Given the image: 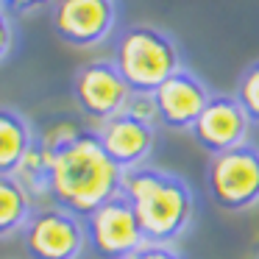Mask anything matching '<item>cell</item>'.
Returning <instances> with one entry per match:
<instances>
[{"instance_id":"6da1fadb","label":"cell","mask_w":259,"mask_h":259,"mask_svg":"<svg viewBox=\"0 0 259 259\" xmlns=\"http://www.w3.org/2000/svg\"><path fill=\"white\" fill-rule=\"evenodd\" d=\"M125 173L106 156L95 131H81L70 145L53 153L51 198L56 206L87 218L109 198L120 195Z\"/></svg>"},{"instance_id":"7a4b0ae2","label":"cell","mask_w":259,"mask_h":259,"mask_svg":"<svg viewBox=\"0 0 259 259\" xmlns=\"http://www.w3.org/2000/svg\"><path fill=\"white\" fill-rule=\"evenodd\" d=\"M123 192L148 242L173 245L195 220V192L184 176L162 167H137L123 179Z\"/></svg>"},{"instance_id":"3957f363","label":"cell","mask_w":259,"mask_h":259,"mask_svg":"<svg viewBox=\"0 0 259 259\" xmlns=\"http://www.w3.org/2000/svg\"><path fill=\"white\" fill-rule=\"evenodd\" d=\"M114 67L137 95H153L181 70V51L173 34L156 25H128L114 45Z\"/></svg>"},{"instance_id":"277c9868","label":"cell","mask_w":259,"mask_h":259,"mask_svg":"<svg viewBox=\"0 0 259 259\" xmlns=\"http://www.w3.org/2000/svg\"><path fill=\"white\" fill-rule=\"evenodd\" d=\"M212 201L223 212H245L259 206V148L251 142L212 156L206 170Z\"/></svg>"},{"instance_id":"5b68a950","label":"cell","mask_w":259,"mask_h":259,"mask_svg":"<svg viewBox=\"0 0 259 259\" xmlns=\"http://www.w3.org/2000/svg\"><path fill=\"white\" fill-rule=\"evenodd\" d=\"M20 234L31 259H78L90 242L84 220L62 206L36 209Z\"/></svg>"},{"instance_id":"8992f818","label":"cell","mask_w":259,"mask_h":259,"mask_svg":"<svg viewBox=\"0 0 259 259\" xmlns=\"http://www.w3.org/2000/svg\"><path fill=\"white\" fill-rule=\"evenodd\" d=\"M84 226H87V240L101 259H125L142 242H148L140 220H137L134 209H131L128 198L123 192L109 198L92 214H87Z\"/></svg>"},{"instance_id":"52a82bcc","label":"cell","mask_w":259,"mask_h":259,"mask_svg":"<svg viewBox=\"0 0 259 259\" xmlns=\"http://www.w3.org/2000/svg\"><path fill=\"white\" fill-rule=\"evenodd\" d=\"M73 95L78 109L95 123H106L109 117L125 112L131 95L128 84L123 81L120 70L112 59H95L75 70Z\"/></svg>"},{"instance_id":"ba28073f","label":"cell","mask_w":259,"mask_h":259,"mask_svg":"<svg viewBox=\"0 0 259 259\" xmlns=\"http://www.w3.org/2000/svg\"><path fill=\"white\" fill-rule=\"evenodd\" d=\"M53 31L73 48H95L109 39L117 23L114 0H53Z\"/></svg>"},{"instance_id":"9c48e42d","label":"cell","mask_w":259,"mask_h":259,"mask_svg":"<svg viewBox=\"0 0 259 259\" xmlns=\"http://www.w3.org/2000/svg\"><path fill=\"white\" fill-rule=\"evenodd\" d=\"M248 128L251 120L234 95H212L192 125V140L206 153L218 156L248 142Z\"/></svg>"},{"instance_id":"30bf717a","label":"cell","mask_w":259,"mask_h":259,"mask_svg":"<svg viewBox=\"0 0 259 259\" xmlns=\"http://www.w3.org/2000/svg\"><path fill=\"white\" fill-rule=\"evenodd\" d=\"M98 140L106 156L117 164L123 173L137 167H145L148 156L156 145V125L134 117L128 112H120L98 125Z\"/></svg>"},{"instance_id":"8fae6325","label":"cell","mask_w":259,"mask_h":259,"mask_svg":"<svg viewBox=\"0 0 259 259\" xmlns=\"http://www.w3.org/2000/svg\"><path fill=\"white\" fill-rule=\"evenodd\" d=\"M209 98H212L209 87L192 70L181 67L179 73L170 75L153 92V103H156V112H159V125H164L170 131H192V125L201 117Z\"/></svg>"},{"instance_id":"7c38bea8","label":"cell","mask_w":259,"mask_h":259,"mask_svg":"<svg viewBox=\"0 0 259 259\" xmlns=\"http://www.w3.org/2000/svg\"><path fill=\"white\" fill-rule=\"evenodd\" d=\"M34 142L36 134L28 117L12 106H0V173H14Z\"/></svg>"},{"instance_id":"4fadbf2b","label":"cell","mask_w":259,"mask_h":259,"mask_svg":"<svg viewBox=\"0 0 259 259\" xmlns=\"http://www.w3.org/2000/svg\"><path fill=\"white\" fill-rule=\"evenodd\" d=\"M34 212L31 192L12 173H0V240L23 231Z\"/></svg>"},{"instance_id":"5bb4252c","label":"cell","mask_w":259,"mask_h":259,"mask_svg":"<svg viewBox=\"0 0 259 259\" xmlns=\"http://www.w3.org/2000/svg\"><path fill=\"white\" fill-rule=\"evenodd\" d=\"M51 173H53V153L42 145L39 140L25 151L20 164L14 167V179L31 192V198H45L51 195Z\"/></svg>"},{"instance_id":"9a60e30c","label":"cell","mask_w":259,"mask_h":259,"mask_svg":"<svg viewBox=\"0 0 259 259\" xmlns=\"http://www.w3.org/2000/svg\"><path fill=\"white\" fill-rule=\"evenodd\" d=\"M237 101L251 125H259V62H251L237 78Z\"/></svg>"},{"instance_id":"2e32d148","label":"cell","mask_w":259,"mask_h":259,"mask_svg":"<svg viewBox=\"0 0 259 259\" xmlns=\"http://www.w3.org/2000/svg\"><path fill=\"white\" fill-rule=\"evenodd\" d=\"M84 128H78L75 123H70V120H59V123H51L45 131H42L36 140L42 142V145L48 148L51 153H56V151H62L64 145H70V142L75 140V137L81 134Z\"/></svg>"},{"instance_id":"e0dca14e","label":"cell","mask_w":259,"mask_h":259,"mask_svg":"<svg viewBox=\"0 0 259 259\" xmlns=\"http://www.w3.org/2000/svg\"><path fill=\"white\" fill-rule=\"evenodd\" d=\"M125 112L134 114V117L145 120V123H159V112H156V103H153V95H131L128 106H125Z\"/></svg>"},{"instance_id":"ac0fdd59","label":"cell","mask_w":259,"mask_h":259,"mask_svg":"<svg viewBox=\"0 0 259 259\" xmlns=\"http://www.w3.org/2000/svg\"><path fill=\"white\" fill-rule=\"evenodd\" d=\"M125 259H184L173 245H162V242H142L134 253H128Z\"/></svg>"},{"instance_id":"d6986e66","label":"cell","mask_w":259,"mask_h":259,"mask_svg":"<svg viewBox=\"0 0 259 259\" xmlns=\"http://www.w3.org/2000/svg\"><path fill=\"white\" fill-rule=\"evenodd\" d=\"M12 48H14V25L9 20V14L0 9V62L12 53Z\"/></svg>"},{"instance_id":"ffe728a7","label":"cell","mask_w":259,"mask_h":259,"mask_svg":"<svg viewBox=\"0 0 259 259\" xmlns=\"http://www.w3.org/2000/svg\"><path fill=\"white\" fill-rule=\"evenodd\" d=\"M3 6L14 14H31L45 6H53V0H3Z\"/></svg>"},{"instance_id":"44dd1931","label":"cell","mask_w":259,"mask_h":259,"mask_svg":"<svg viewBox=\"0 0 259 259\" xmlns=\"http://www.w3.org/2000/svg\"><path fill=\"white\" fill-rule=\"evenodd\" d=\"M0 3H3V0H0Z\"/></svg>"}]
</instances>
